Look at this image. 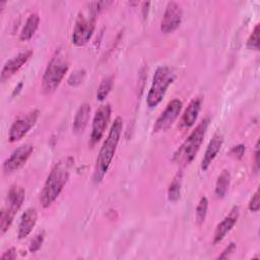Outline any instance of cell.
I'll list each match as a JSON object with an SVG mask.
<instances>
[{
    "mask_svg": "<svg viewBox=\"0 0 260 260\" xmlns=\"http://www.w3.org/2000/svg\"><path fill=\"white\" fill-rule=\"evenodd\" d=\"M72 165L73 158L71 156H67L59 160L51 170L40 197L42 206L44 208L49 207L60 195L69 179Z\"/></svg>",
    "mask_w": 260,
    "mask_h": 260,
    "instance_id": "6da1fadb",
    "label": "cell"
},
{
    "mask_svg": "<svg viewBox=\"0 0 260 260\" xmlns=\"http://www.w3.org/2000/svg\"><path fill=\"white\" fill-rule=\"evenodd\" d=\"M122 130H123V119L121 117H117L111 126L109 134L106 140L104 141L95 160L92 180L96 184L103 181L104 177L106 176L109 170V167L112 162L115 151L117 149V145L120 140Z\"/></svg>",
    "mask_w": 260,
    "mask_h": 260,
    "instance_id": "7a4b0ae2",
    "label": "cell"
},
{
    "mask_svg": "<svg viewBox=\"0 0 260 260\" xmlns=\"http://www.w3.org/2000/svg\"><path fill=\"white\" fill-rule=\"evenodd\" d=\"M68 53L64 48H59L55 51L44 72L42 78V88L44 93L50 94L58 88L65 76V73L68 71Z\"/></svg>",
    "mask_w": 260,
    "mask_h": 260,
    "instance_id": "3957f363",
    "label": "cell"
},
{
    "mask_svg": "<svg viewBox=\"0 0 260 260\" xmlns=\"http://www.w3.org/2000/svg\"><path fill=\"white\" fill-rule=\"evenodd\" d=\"M209 125V119H204L186 138L182 145L174 153L173 161L180 167L188 166L196 156Z\"/></svg>",
    "mask_w": 260,
    "mask_h": 260,
    "instance_id": "277c9868",
    "label": "cell"
},
{
    "mask_svg": "<svg viewBox=\"0 0 260 260\" xmlns=\"http://www.w3.org/2000/svg\"><path fill=\"white\" fill-rule=\"evenodd\" d=\"M98 12L96 2L89 3L85 10L79 11L72 32V44L76 47H82L90 40L95 28Z\"/></svg>",
    "mask_w": 260,
    "mask_h": 260,
    "instance_id": "5b68a950",
    "label": "cell"
},
{
    "mask_svg": "<svg viewBox=\"0 0 260 260\" xmlns=\"http://www.w3.org/2000/svg\"><path fill=\"white\" fill-rule=\"evenodd\" d=\"M174 78L175 74L168 66H160L155 70L152 83L146 98V104L149 108H154L161 102Z\"/></svg>",
    "mask_w": 260,
    "mask_h": 260,
    "instance_id": "8992f818",
    "label": "cell"
},
{
    "mask_svg": "<svg viewBox=\"0 0 260 260\" xmlns=\"http://www.w3.org/2000/svg\"><path fill=\"white\" fill-rule=\"evenodd\" d=\"M39 118V111L32 110L25 116L17 119L10 127L8 140L9 142H16L20 140L36 124Z\"/></svg>",
    "mask_w": 260,
    "mask_h": 260,
    "instance_id": "52a82bcc",
    "label": "cell"
},
{
    "mask_svg": "<svg viewBox=\"0 0 260 260\" xmlns=\"http://www.w3.org/2000/svg\"><path fill=\"white\" fill-rule=\"evenodd\" d=\"M183 16V11L181 6L171 1L167 4L161 22H160V30L164 34H172L174 32L181 24Z\"/></svg>",
    "mask_w": 260,
    "mask_h": 260,
    "instance_id": "ba28073f",
    "label": "cell"
},
{
    "mask_svg": "<svg viewBox=\"0 0 260 260\" xmlns=\"http://www.w3.org/2000/svg\"><path fill=\"white\" fill-rule=\"evenodd\" d=\"M111 118V106L109 104L101 106L93 117L92 120V127H91V134H90V144L93 145L105 133L107 125Z\"/></svg>",
    "mask_w": 260,
    "mask_h": 260,
    "instance_id": "9c48e42d",
    "label": "cell"
},
{
    "mask_svg": "<svg viewBox=\"0 0 260 260\" xmlns=\"http://www.w3.org/2000/svg\"><path fill=\"white\" fill-rule=\"evenodd\" d=\"M182 102L180 100H173L171 101L164 112H161L160 116L157 118L154 126L153 132H162L169 129L175 120L178 118L181 110H182Z\"/></svg>",
    "mask_w": 260,
    "mask_h": 260,
    "instance_id": "30bf717a",
    "label": "cell"
},
{
    "mask_svg": "<svg viewBox=\"0 0 260 260\" xmlns=\"http://www.w3.org/2000/svg\"><path fill=\"white\" fill-rule=\"evenodd\" d=\"M34 151V146L29 143H25L17 147L11 155L3 162V171L5 174H11L20 169L28 159Z\"/></svg>",
    "mask_w": 260,
    "mask_h": 260,
    "instance_id": "8fae6325",
    "label": "cell"
},
{
    "mask_svg": "<svg viewBox=\"0 0 260 260\" xmlns=\"http://www.w3.org/2000/svg\"><path fill=\"white\" fill-rule=\"evenodd\" d=\"M32 50H25L20 52L10 60H8L2 68L1 71V81L4 82L5 80L9 79L12 75H14L32 56Z\"/></svg>",
    "mask_w": 260,
    "mask_h": 260,
    "instance_id": "7c38bea8",
    "label": "cell"
},
{
    "mask_svg": "<svg viewBox=\"0 0 260 260\" xmlns=\"http://www.w3.org/2000/svg\"><path fill=\"white\" fill-rule=\"evenodd\" d=\"M239 218V208L235 206L228 216H225L215 228L213 234V243L217 244L224 239V237L230 233V231L237 223Z\"/></svg>",
    "mask_w": 260,
    "mask_h": 260,
    "instance_id": "4fadbf2b",
    "label": "cell"
},
{
    "mask_svg": "<svg viewBox=\"0 0 260 260\" xmlns=\"http://www.w3.org/2000/svg\"><path fill=\"white\" fill-rule=\"evenodd\" d=\"M222 143H223V135L220 132H216L213 135V137L211 138V140L209 141V143L205 149L204 156L201 161L202 171H206L209 168V166L211 165V162L217 155L218 151L220 150Z\"/></svg>",
    "mask_w": 260,
    "mask_h": 260,
    "instance_id": "5bb4252c",
    "label": "cell"
},
{
    "mask_svg": "<svg viewBox=\"0 0 260 260\" xmlns=\"http://www.w3.org/2000/svg\"><path fill=\"white\" fill-rule=\"evenodd\" d=\"M37 220H38L37 210L32 207L27 208L21 215V218L18 224V231H17L18 239L21 240L26 238L35 228Z\"/></svg>",
    "mask_w": 260,
    "mask_h": 260,
    "instance_id": "9a60e30c",
    "label": "cell"
},
{
    "mask_svg": "<svg viewBox=\"0 0 260 260\" xmlns=\"http://www.w3.org/2000/svg\"><path fill=\"white\" fill-rule=\"evenodd\" d=\"M200 108H201V98H195L190 102V104L188 105L187 109L185 110L181 118L180 126L183 129H188L194 125L195 121L198 118Z\"/></svg>",
    "mask_w": 260,
    "mask_h": 260,
    "instance_id": "2e32d148",
    "label": "cell"
},
{
    "mask_svg": "<svg viewBox=\"0 0 260 260\" xmlns=\"http://www.w3.org/2000/svg\"><path fill=\"white\" fill-rule=\"evenodd\" d=\"M25 198V191L19 185H12L7 194L6 208L13 213H16L21 207Z\"/></svg>",
    "mask_w": 260,
    "mask_h": 260,
    "instance_id": "e0dca14e",
    "label": "cell"
},
{
    "mask_svg": "<svg viewBox=\"0 0 260 260\" xmlns=\"http://www.w3.org/2000/svg\"><path fill=\"white\" fill-rule=\"evenodd\" d=\"M90 114V106L88 104H82L77 110L73 121V132L75 134H81L88 122Z\"/></svg>",
    "mask_w": 260,
    "mask_h": 260,
    "instance_id": "ac0fdd59",
    "label": "cell"
},
{
    "mask_svg": "<svg viewBox=\"0 0 260 260\" xmlns=\"http://www.w3.org/2000/svg\"><path fill=\"white\" fill-rule=\"evenodd\" d=\"M39 24H40V16L38 13H32L30 14L26 21H25V24L24 26L22 27L21 31H20V36H19V39L20 41L24 42V41H28L30 40L35 32L37 31L38 27H39Z\"/></svg>",
    "mask_w": 260,
    "mask_h": 260,
    "instance_id": "d6986e66",
    "label": "cell"
},
{
    "mask_svg": "<svg viewBox=\"0 0 260 260\" xmlns=\"http://www.w3.org/2000/svg\"><path fill=\"white\" fill-rule=\"evenodd\" d=\"M231 183V174L228 170H222L219 174L216 183H215V195L217 198L221 199L225 196L229 186Z\"/></svg>",
    "mask_w": 260,
    "mask_h": 260,
    "instance_id": "ffe728a7",
    "label": "cell"
},
{
    "mask_svg": "<svg viewBox=\"0 0 260 260\" xmlns=\"http://www.w3.org/2000/svg\"><path fill=\"white\" fill-rule=\"evenodd\" d=\"M182 178L183 173L179 172L171 182L168 189V199L172 202H176L179 200L181 196V187H182Z\"/></svg>",
    "mask_w": 260,
    "mask_h": 260,
    "instance_id": "44dd1931",
    "label": "cell"
},
{
    "mask_svg": "<svg viewBox=\"0 0 260 260\" xmlns=\"http://www.w3.org/2000/svg\"><path fill=\"white\" fill-rule=\"evenodd\" d=\"M112 85H113V76H107V77L103 78V80L101 81V83L99 85L98 92H96L98 101L102 102L108 96V94L110 93V91L112 89Z\"/></svg>",
    "mask_w": 260,
    "mask_h": 260,
    "instance_id": "7402d4cb",
    "label": "cell"
},
{
    "mask_svg": "<svg viewBox=\"0 0 260 260\" xmlns=\"http://www.w3.org/2000/svg\"><path fill=\"white\" fill-rule=\"evenodd\" d=\"M207 208H208V200L205 196H203L200 198L195 210V218L198 224H202L204 222L207 214Z\"/></svg>",
    "mask_w": 260,
    "mask_h": 260,
    "instance_id": "603a6c76",
    "label": "cell"
},
{
    "mask_svg": "<svg viewBox=\"0 0 260 260\" xmlns=\"http://www.w3.org/2000/svg\"><path fill=\"white\" fill-rule=\"evenodd\" d=\"M14 215H15V213L11 212L6 207L2 209L1 216H0V230H1V234H4L5 232L8 231L9 226L11 225V223L13 221Z\"/></svg>",
    "mask_w": 260,
    "mask_h": 260,
    "instance_id": "cb8c5ba5",
    "label": "cell"
},
{
    "mask_svg": "<svg viewBox=\"0 0 260 260\" xmlns=\"http://www.w3.org/2000/svg\"><path fill=\"white\" fill-rule=\"evenodd\" d=\"M259 23H257L247 41V48L250 50H259Z\"/></svg>",
    "mask_w": 260,
    "mask_h": 260,
    "instance_id": "d4e9b609",
    "label": "cell"
},
{
    "mask_svg": "<svg viewBox=\"0 0 260 260\" xmlns=\"http://www.w3.org/2000/svg\"><path fill=\"white\" fill-rule=\"evenodd\" d=\"M44 239H45V233L44 232H40L39 234H37L36 237L31 240V242L29 244V247H28L29 252H31V253L37 252L42 247Z\"/></svg>",
    "mask_w": 260,
    "mask_h": 260,
    "instance_id": "484cf974",
    "label": "cell"
},
{
    "mask_svg": "<svg viewBox=\"0 0 260 260\" xmlns=\"http://www.w3.org/2000/svg\"><path fill=\"white\" fill-rule=\"evenodd\" d=\"M84 75H85V72L83 70H77L70 75V77L68 78V83L73 86L78 85L79 83L82 82Z\"/></svg>",
    "mask_w": 260,
    "mask_h": 260,
    "instance_id": "4316f807",
    "label": "cell"
},
{
    "mask_svg": "<svg viewBox=\"0 0 260 260\" xmlns=\"http://www.w3.org/2000/svg\"><path fill=\"white\" fill-rule=\"evenodd\" d=\"M245 145L244 144H238V145H235L234 147L231 148L229 154L230 156H232L233 158H236V159H241L245 153Z\"/></svg>",
    "mask_w": 260,
    "mask_h": 260,
    "instance_id": "83f0119b",
    "label": "cell"
},
{
    "mask_svg": "<svg viewBox=\"0 0 260 260\" xmlns=\"http://www.w3.org/2000/svg\"><path fill=\"white\" fill-rule=\"evenodd\" d=\"M259 189L256 190L254 195L252 196L250 202H249V209L253 212H257L260 208V199H259Z\"/></svg>",
    "mask_w": 260,
    "mask_h": 260,
    "instance_id": "f1b7e54d",
    "label": "cell"
},
{
    "mask_svg": "<svg viewBox=\"0 0 260 260\" xmlns=\"http://www.w3.org/2000/svg\"><path fill=\"white\" fill-rule=\"evenodd\" d=\"M236 249H237V246L235 243H230L229 246L221 252L220 255H218L217 259H228L234 252H236Z\"/></svg>",
    "mask_w": 260,
    "mask_h": 260,
    "instance_id": "f546056e",
    "label": "cell"
},
{
    "mask_svg": "<svg viewBox=\"0 0 260 260\" xmlns=\"http://www.w3.org/2000/svg\"><path fill=\"white\" fill-rule=\"evenodd\" d=\"M16 256H17V254H16V250H15V248H10V249H8L6 252H4V254L1 256V259H3V260H14V259H16Z\"/></svg>",
    "mask_w": 260,
    "mask_h": 260,
    "instance_id": "4dcf8cb0",
    "label": "cell"
},
{
    "mask_svg": "<svg viewBox=\"0 0 260 260\" xmlns=\"http://www.w3.org/2000/svg\"><path fill=\"white\" fill-rule=\"evenodd\" d=\"M259 154H260V151H259V141H257L256 148H255V153H254V160H255V166H256L257 170L259 168Z\"/></svg>",
    "mask_w": 260,
    "mask_h": 260,
    "instance_id": "1f68e13d",
    "label": "cell"
}]
</instances>
